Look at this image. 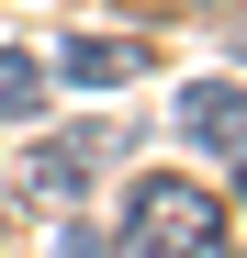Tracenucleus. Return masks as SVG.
<instances>
[{
    "mask_svg": "<svg viewBox=\"0 0 247 258\" xmlns=\"http://www.w3.org/2000/svg\"><path fill=\"white\" fill-rule=\"evenodd\" d=\"M124 258H225V213L202 180H135L124 202Z\"/></svg>",
    "mask_w": 247,
    "mask_h": 258,
    "instance_id": "1",
    "label": "nucleus"
},
{
    "mask_svg": "<svg viewBox=\"0 0 247 258\" xmlns=\"http://www.w3.org/2000/svg\"><path fill=\"white\" fill-rule=\"evenodd\" d=\"M124 146H135V123H68V135H45L23 157V191L34 202H79L101 168H124Z\"/></svg>",
    "mask_w": 247,
    "mask_h": 258,
    "instance_id": "2",
    "label": "nucleus"
},
{
    "mask_svg": "<svg viewBox=\"0 0 247 258\" xmlns=\"http://www.w3.org/2000/svg\"><path fill=\"white\" fill-rule=\"evenodd\" d=\"M180 135L247 168V90H236V79H202V90H180Z\"/></svg>",
    "mask_w": 247,
    "mask_h": 258,
    "instance_id": "3",
    "label": "nucleus"
},
{
    "mask_svg": "<svg viewBox=\"0 0 247 258\" xmlns=\"http://www.w3.org/2000/svg\"><path fill=\"white\" fill-rule=\"evenodd\" d=\"M56 68H68V79H90V90H112V79H146V45H135V34H79Z\"/></svg>",
    "mask_w": 247,
    "mask_h": 258,
    "instance_id": "4",
    "label": "nucleus"
},
{
    "mask_svg": "<svg viewBox=\"0 0 247 258\" xmlns=\"http://www.w3.org/2000/svg\"><path fill=\"white\" fill-rule=\"evenodd\" d=\"M45 56H23V45H0V123H34V112H45Z\"/></svg>",
    "mask_w": 247,
    "mask_h": 258,
    "instance_id": "5",
    "label": "nucleus"
},
{
    "mask_svg": "<svg viewBox=\"0 0 247 258\" xmlns=\"http://www.w3.org/2000/svg\"><path fill=\"white\" fill-rule=\"evenodd\" d=\"M236 56H247V34H236Z\"/></svg>",
    "mask_w": 247,
    "mask_h": 258,
    "instance_id": "6",
    "label": "nucleus"
},
{
    "mask_svg": "<svg viewBox=\"0 0 247 258\" xmlns=\"http://www.w3.org/2000/svg\"><path fill=\"white\" fill-rule=\"evenodd\" d=\"M236 202H247V191H236Z\"/></svg>",
    "mask_w": 247,
    "mask_h": 258,
    "instance_id": "7",
    "label": "nucleus"
}]
</instances>
